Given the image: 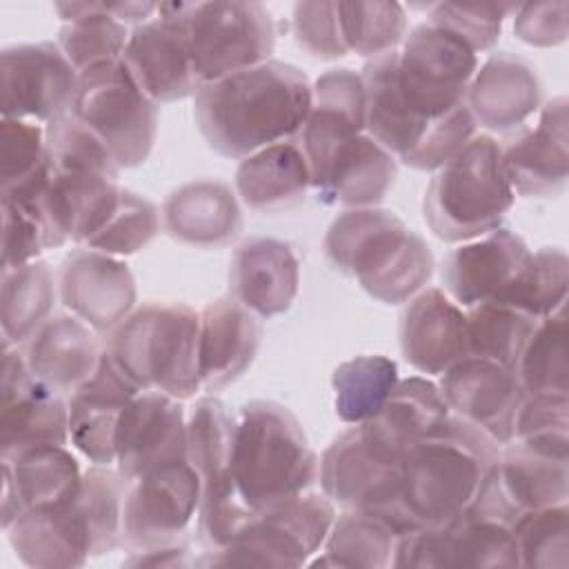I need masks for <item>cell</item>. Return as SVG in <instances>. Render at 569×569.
Here are the masks:
<instances>
[{
	"instance_id": "obj_12",
	"label": "cell",
	"mask_w": 569,
	"mask_h": 569,
	"mask_svg": "<svg viewBox=\"0 0 569 569\" xmlns=\"http://www.w3.org/2000/svg\"><path fill=\"white\" fill-rule=\"evenodd\" d=\"M476 71V51L431 20L413 27L396 51V89L422 120H438L465 104Z\"/></svg>"
},
{
	"instance_id": "obj_23",
	"label": "cell",
	"mask_w": 569,
	"mask_h": 569,
	"mask_svg": "<svg viewBox=\"0 0 569 569\" xmlns=\"http://www.w3.org/2000/svg\"><path fill=\"white\" fill-rule=\"evenodd\" d=\"M122 62L156 104L191 98L200 89L173 2H160L151 20L131 29Z\"/></svg>"
},
{
	"instance_id": "obj_7",
	"label": "cell",
	"mask_w": 569,
	"mask_h": 569,
	"mask_svg": "<svg viewBox=\"0 0 569 569\" xmlns=\"http://www.w3.org/2000/svg\"><path fill=\"white\" fill-rule=\"evenodd\" d=\"M198 336L200 311L184 302H149L111 331L104 349L138 389L189 400L202 389Z\"/></svg>"
},
{
	"instance_id": "obj_36",
	"label": "cell",
	"mask_w": 569,
	"mask_h": 569,
	"mask_svg": "<svg viewBox=\"0 0 569 569\" xmlns=\"http://www.w3.org/2000/svg\"><path fill=\"white\" fill-rule=\"evenodd\" d=\"M311 187L307 158L298 142L284 140L240 160L236 191L253 211H282L298 204Z\"/></svg>"
},
{
	"instance_id": "obj_24",
	"label": "cell",
	"mask_w": 569,
	"mask_h": 569,
	"mask_svg": "<svg viewBox=\"0 0 569 569\" xmlns=\"http://www.w3.org/2000/svg\"><path fill=\"white\" fill-rule=\"evenodd\" d=\"M311 109L298 133L311 173V189L331 160L365 133V84L360 73L340 67L325 71L311 84Z\"/></svg>"
},
{
	"instance_id": "obj_18",
	"label": "cell",
	"mask_w": 569,
	"mask_h": 569,
	"mask_svg": "<svg viewBox=\"0 0 569 569\" xmlns=\"http://www.w3.org/2000/svg\"><path fill=\"white\" fill-rule=\"evenodd\" d=\"M438 389L451 416L473 425L498 447L513 440L516 413L525 400L516 369L469 353L440 373Z\"/></svg>"
},
{
	"instance_id": "obj_47",
	"label": "cell",
	"mask_w": 569,
	"mask_h": 569,
	"mask_svg": "<svg viewBox=\"0 0 569 569\" xmlns=\"http://www.w3.org/2000/svg\"><path fill=\"white\" fill-rule=\"evenodd\" d=\"M160 231V213L147 198L122 189L109 220L82 244L116 258H127L144 249Z\"/></svg>"
},
{
	"instance_id": "obj_34",
	"label": "cell",
	"mask_w": 569,
	"mask_h": 569,
	"mask_svg": "<svg viewBox=\"0 0 569 569\" xmlns=\"http://www.w3.org/2000/svg\"><path fill=\"white\" fill-rule=\"evenodd\" d=\"M411 527L391 509H342L311 567L385 569L393 565L398 540Z\"/></svg>"
},
{
	"instance_id": "obj_35",
	"label": "cell",
	"mask_w": 569,
	"mask_h": 569,
	"mask_svg": "<svg viewBox=\"0 0 569 569\" xmlns=\"http://www.w3.org/2000/svg\"><path fill=\"white\" fill-rule=\"evenodd\" d=\"M396 178L398 160L365 131L342 147L313 189L327 207L367 209L385 200Z\"/></svg>"
},
{
	"instance_id": "obj_44",
	"label": "cell",
	"mask_w": 569,
	"mask_h": 569,
	"mask_svg": "<svg viewBox=\"0 0 569 569\" xmlns=\"http://www.w3.org/2000/svg\"><path fill=\"white\" fill-rule=\"evenodd\" d=\"M465 316L469 353L516 369L538 320L498 300L469 307Z\"/></svg>"
},
{
	"instance_id": "obj_32",
	"label": "cell",
	"mask_w": 569,
	"mask_h": 569,
	"mask_svg": "<svg viewBox=\"0 0 569 569\" xmlns=\"http://www.w3.org/2000/svg\"><path fill=\"white\" fill-rule=\"evenodd\" d=\"M260 345L256 313L236 298H220L200 311L198 373L200 387L218 391L238 380L253 362Z\"/></svg>"
},
{
	"instance_id": "obj_53",
	"label": "cell",
	"mask_w": 569,
	"mask_h": 569,
	"mask_svg": "<svg viewBox=\"0 0 569 569\" xmlns=\"http://www.w3.org/2000/svg\"><path fill=\"white\" fill-rule=\"evenodd\" d=\"M129 567H193L198 565V558L189 553L187 542H176V545H164V547H153L144 551H131V558L124 560Z\"/></svg>"
},
{
	"instance_id": "obj_38",
	"label": "cell",
	"mask_w": 569,
	"mask_h": 569,
	"mask_svg": "<svg viewBox=\"0 0 569 569\" xmlns=\"http://www.w3.org/2000/svg\"><path fill=\"white\" fill-rule=\"evenodd\" d=\"M53 9L64 22L56 44L78 76L122 58L131 31L107 11L104 2H58Z\"/></svg>"
},
{
	"instance_id": "obj_2",
	"label": "cell",
	"mask_w": 569,
	"mask_h": 569,
	"mask_svg": "<svg viewBox=\"0 0 569 569\" xmlns=\"http://www.w3.org/2000/svg\"><path fill=\"white\" fill-rule=\"evenodd\" d=\"M127 487L129 480L116 467L91 465L71 500L24 511L4 529L7 540L27 567H82L122 545Z\"/></svg>"
},
{
	"instance_id": "obj_27",
	"label": "cell",
	"mask_w": 569,
	"mask_h": 569,
	"mask_svg": "<svg viewBox=\"0 0 569 569\" xmlns=\"http://www.w3.org/2000/svg\"><path fill=\"white\" fill-rule=\"evenodd\" d=\"M529 253L525 240L507 227L460 242L442 262V291L465 309L493 300Z\"/></svg>"
},
{
	"instance_id": "obj_52",
	"label": "cell",
	"mask_w": 569,
	"mask_h": 569,
	"mask_svg": "<svg viewBox=\"0 0 569 569\" xmlns=\"http://www.w3.org/2000/svg\"><path fill=\"white\" fill-rule=\"evenodd\" d=\"M513 33L531 47L547 49L565 44L569 33V2L545 0L520 4L513 13Z\"/></svg>"
},
{
	"instance_id": "obj_5",
	"label": "cell",
	"mask_w": 569,
	"mask_h": 569,
	"mask_svg": "<svg viewBox=\"0 0 569 569\" xmlns=\"http://www.w3.org/2000/svg\"><path fill=\"white\" fill-rule=\"evenodd\" d=\"M331 267L385 305H405L433 276L429 244L396 213L378 207L347 209L327 229Z\"/></svg>"
},
{
	"instance_id": "obj_11",
	"label": "cell",
	"mask_w": 569,
	"mask_h": 569,
	"mask_svg": "<svg viewBox=\"0 0 569 569\" xmlns=\"http://www.w3.org/2000/svg\"><path fill=\"white\" fill-rule=\"evenodd\" d=\"M336 520L325 493H300L260 511L227 547L204 551V567H302L322 549Z\"/></svg>"
},
{
	"instance_id": "obj_26",
	"label": "cell",
	"mask_w": 569,
	"mask_h": 569,
	"mask_svg": "<svg viewBox=\"0 0 569 569\" xmlns=\"http://www.w3.org/2000/svg\"><path fill=\"white\" fill-rule=\"evenodd\" d=\"M2 458V529L31 509L71 500L80 489L78 458L67 445H38Z\"/></svg>"
},
{
	"instance_id": "obj_39",
	"label": "cell",
	"mask_w": 569,
	"mask_h": 569,
	"mask_svg": "<svg viewBox=\"0 0 569 569\" xmlns=\"http://www.w3.org/2000/svg\"><path fill=\"white\" fill-rule=\"evenodd\" d=\"M233 431L236 416L213 396L198 398L187 413V460L200 478L202 496L233 485L229 476Z\"/></svg>"
},
{
	"instance_id": "obj_28",
	"label": "cell",
	"mask_w": 569,
	"mask_h": 569,
	"mask_svg": "<svg viewBox=\"0 0 569 569\" xmlns=\"http://www.w3.org/2000/svg\"><path fill=\"white\" fill-rule=\"evenodd\" d=\"M400 349L420 373L440 376L469 356L467 316L438 287H425L400 316Z\"/></svg>"
},
{
	"instance_id": "obj_31",
	"label": "cell",
	"mask_w": 569,
	"mask_h": 569,
	"mask_svg": "<svg viewBox=\"0 0 569 569\" xmlns=\"http://www.w3.org/2000/svg\"><path fill=\"white\" fill-rule=\"evenodd\" d=\"M102 351L96 331L73 313H51L22 347L31 376L67 398L89 380Z\"/></svg>"
},
{
	"instance_id": "obj_19",
	"label": "cell",
	"mask_w": 569,
	"mask_h": 569,
	"mask_svg": "<svg viewBox=\"0 0 569 569\" xmlns=\"http://www.w3.org/2000/svg\"><path fill=\"white\" fill-rule=\"evenodd\" d=\"M0 398V456L38 445H69L67 400L31 376L20 347H4Z\"/></svg>"
},
{
	"instance_id": "obj_50",
	"label": "cell",
	"mask_w": 569,
	"mask_h": 569,
	"mask_svg": "<svg viewBox=\"0 0 569 569\" xmlns=\"http://www.w3.org/2000/svg\"><path fill=\"white\" fill-rule=\"evenodd\" d=\"M47 164L44 124L2 118L0 122V180L2 189L24 182Z\"/></svg>"
},
{
	"instance_id": "obj_3",
	"label": "cell",
	"mask_w": 569,
	"mask_h": 569,
	"mask_svg": "<svg viewBox=\"0 0 569 569\" xmlns=\"http://www.w3.org/2000/svg\"><path fill=\"white\" fill-rule=\"evenodd\" d=\"M498 453L489 436L449 413L405 451L391 509L411 529L451 522L469 509Z\"/></svg>"
},
{
	"instance_id": "obj_13",
	"label": "cell",
	"mask_w": 569,
	"mask_h": 569,
	"mask_svg": "<svg viewBox=\"0 0 569 569\" xmlns=\"http://www.w3.org/2000/svg\"><path fill=\"white\" fill-rule=\"evenodd\" d=\"M200 496V478L187 458L129 480L122 505V545L144 551L187 542Z\"/></svg>"
},
{
	"instance_id": "obj_1",
	"label": "cell",
	"mask_w": 569,
	"mask_h": 569,
	"mask_svg": "<svg viewBox=\"0 0 569 569\" xmlns=\"http://www.w3.org/2000/svg\"><path fill=\"white\" fill-rule=\"evenodd\" d=\"M311 82L305 71L267 60L220 80L200 84L193 116L207 144L233 160L300 133L311 109Z\"/></svg>"
},
{
	"instance_id": "obj_16",
	"label": "cell",
	"mask_w": 569,
	"mask_h": 569,
	"mask_svg": "<svg viewBox=\"0 0 569 569\" xmlns=\"http://www.w3.org/2000/svg\"><path fill=\"white\" fill-rule=\"evenodd\" d=\"M402 456L376 440L365 425L342 431L320 456L322 493L342 509H387L398 496Z\"/></svg>"
},
{
	"instance_id": "obj_15",
	"label": "cell",
	"mask_w": 569,
	"mask_h": 569,
	"mask_svg": "<svg viewBox=\"0 0 569 569\" xmlns=\"http://www.w3.org/2000/svg\"><path fill=\"white\" fill-rule=\"evenodd\" d=\"M391 567L496 569L520 565L511 527L465 511L440 527L407 531L398 540Z\"/></svg>"
},
{
	"instance_id": "obj_14",
	"label": "cell",
	"mask_w": 569,
	"mask_h": 569,
	"mask_svg": "<svg viewBox=\"0 0 569 569\" xmlns=\"http://www.w3.org/2000/svg\"><path fill=\"white\" fill-rule=\"evenodd\" d=\"M567 498L569 458L511 440L500 447L496 465L467 511L513 527L522 513L567 505Z\"/></svg>"
},
{
	"instance_id": "obj_17",
	"label": "cell",
	"mask_w": 569,
	"mask_h": 569,
	"mask_svg": "<svg viewBox=\"0 0 569 569\" xmlns=\"http://www.w3.org/2000/svg\"><path fill=\"white\" fill-rule=\"evenodd\" d=\"M2 118L47 124L71 109L78 71L53 42L13 44L0 56Z\"/></svg>"
},
{
	"instance_id": "obj_6",
	"label": "cell",
	"mask_w": 569,
	"mask_h": 569,
	"mask_svg": "<svg viewBox=\"0 0 569 569\" xmlns=\"http://www.w3.org/2000/svg\"><path fill=\"white\" fill-rule=\"evenodd\" d=\"M318 465L302 425L287 407L249 400L238 409L229 476L256 513L309 491Z\"/></svg>"
},
{
	"instance_id": "obj_8",
	"label": "cell",
	"mask_w": 569,
	"mask_h": 569,
	"mask_svg": "<svg viewBox=\"0 0 569 569\" xmlns=\"http://www.w3.org/2000/svg\"><path fill=\"white\" fill-rule=\"evenodd\" d=\"M513 200L502 147L496 138L480 133L436 171L425 193L422 216L436 238L456 244L498 229Z\"/></svg>"
},
{
	"instance_id": "obj_33",
	"label": "cell",
	"mask_w": 569,
	"mask_h": 569,
	"mask_svg": "<svg viewBox=\"0 0 569 569\" xmlns=\"http://www.w3.org/2000/svg\"><path fill=\"white\" fill-rule=\"evenodd\" d=\"M162 227L180 244L216 249L240 236L242 211L227 182L193 180L164 200Z\"/></svg>"
},
{
	"instance_id": "obj_30",
	"label": "cell",
	"mask_w": 569,
	"mask_h": 569,
	"mask_svg": "<svg viewBox=\"0 0 569 569\" xmlns=\"http://www.w3.org/2000/svg\"><path fill=\"white\" fill-rule=\"evenodd\" d=\"M233 298L260 318L291 309L300 287V262L284 240L253 236L240 242L229 260Z\"/></svg>"
},
{
	"instance_id": "obj_42",
	"label": "cell",
	"mask_w": 569,
	"mask_h": 569,
	"mask_svg": "<svg viewBox=\"0 0 569 569\" xmlns=\"http://www.w3.org/2000/svg\"><path fill=\"white\" fill-rule=\"evenodd\" d=\"M398 365L387 356H356L331 373L333 409L347 425L373 418L398 382Z\"/></svg>"
},
{
	"instance_id": "obj_21",
	"label": "cell",
	"mask_w": 569,
	"mask_h": 569,
	"mask_svg": "<svg viewBox=\"0 0 569 569\" xmlns=\"http://www.w3.org/2000/svg\"><path fill=\"white\" fill-rule=\"evenodd\" d=\"M187 458V413L180 400L162 391L136 393L116 429V469L133 480Z\"/></svg>"
},
{
	"instance_id": "obj_40",
	"label": "cell",
	"mask_w": 569,
	"mask_h": 569,
	"mask_svg": "<svg viewBox=\"0 0 569 569\" xmlns=\"http://www.w3.org/2000/svg\"><path fill=\"white\" fill-rule=\"evenodd\" d=\"M56 278L44 260L2 269V345L20 347L53 313Z\"/></svg>"
},
{
	"instance_id": "obj_25",
	"label": "cell",
	"mask_w": 569,
	"mask_h": 569,
	"mask_svg": "<svg viewBox=\"0 0 569 569\" xmlns=\"http://www.w3.org/2000/svg\"><path fill=\"white\" fill-rule=\"evenodd\" d=\"M140 391L104 349L96 371L67 400L69 442L73 449L91 465L113 467L120 413Z\"/></svg>"
},
{
	"instance_id": "obj_48",
	"label": "cell",
	"mask_w": 569,
	"mask_h": 569,
	"mask_svg": "<svg viewBox=\"0 0 569 569\" xmlns=\"http://www.w3.org/2000/svg\"><path fill=\"white\" fill-rule=\"evenodd\" d=\"M513 440L569 458V396H525L516 413Z\"/></svg>"
},
{
	"instance_id": "obj_4",
	"label": "cell",
	"mask_w": 569,
	"mask_h": 569,
	"mask_svg": "<svg viewBox=\"0 0 569 569\" xmlns=\"http://www.w3.org/2000/svg\"><path fill=\"white\" fill-rule=\"evenodd\" d=\"M47 184L42 209L56 247L84 244L120 200L118 164L71 111L44 124Z\"/></svg>"
},
{
	"instance_id": "obj_22",
	"label": "cell",
	"mask_w": 569,
	"mask_h": 569,
	"mask_svg": "<svg viewBox=\"0 0 569 569\" xmlns=\"http://www.w3.org/2000/svg\"><path fill=\"white\" fill-rule=\"evenodd\" d=\"M567 98H551L538 122L516 129L502 147V162L513 193L522 198L560 196L569 178Z\"/></svg>"
},
{
	"instance_id": "obj_10",
	"label": "cell",
	"mask_w": 569,
	"mask_h": 569,
	"mask_svg": "<svg viewBox=\"0 0 569 569\" xmlns=\"http://www.w3.org/2000/svg\"><path fill=\"white\" fill-rule=\"evenodd\" d=\"M71 116L111 153L118 169L142 164L158 136V104L120 60L78 76Z\"/></svg>"
},
{
	"instance_id": "obj_29",
	"label": "cell",
	"mask_w": 569,
	"mask_h": 569,
	"mask_svg": "<svg viewBox=\"0 0 569 569\" xmlns=\"http://www.w3.org/2000/svg\"><path fill=\"white\" fill-rule=\"evenodd\" d=\"M542 102V84L533 64L516 53L498 51L473 73L465 104L476 124L507 133L520 129Z\"/></svg>"
},
{
	"instance_id": "obj_49",
	"label": "cell",
	"mask_w": 569,
	"mask_h": 569,
	"mask_svg": "<svg viewBox=\"0 0 569 569\" xmlns=\"http://www.w3.org/2000/svg\"><path fill=\"white\" fill-rule=\"evenodd\" d=\"M518 7V2H436L429 4L427 20L453 31L478 53L491 49L498 42L505 18L516 13Z\"/></svg>"
},
{
	"instance_id": "obj_41",
	"label": "cell",
	"mask_w": 569,
	"mask_h": 569,
	"mask_svg": "<svg viewBox=\"0 0 569 569\" xmlns=\"http://www.w3.org/2000/svg\"><path fill=\"white\" fill-rule=\"evenodd\" d=\"M569 260L560 247H542L529 253L513 280L493 298L536 320H542L567 305Z\"/></svg>"
},
{
	"instance_id": "obj_46",
	"label": "cell",
	"mask_w": 569,
	"mask_h": 569,
	"mask_svg": "<svg viewBox=\"0 0 569 569\" xmlns=\"http://www.w3.org/2000/svg\"><path fill=\"white\" fill-rule=\"evenodd\" d=\"M569 509L567 505L522 513L511 531L518 549V565L531 569L569 567Z\"/></svg>"
},
{
	"instance_id": "obj_43",
	"label": "cell",
	"mask_w": 569,
	"mask_h": 569,
	"mask_svg": "<svg viewBox=\"0 0 569 569\" xmlns=\"http://www.w3.org/2000/svg\"><path fill=\"white\" fill-rule=\"evenodd\" d=\"M516 376L525 396H569L565 309L538 320L520 353Z\"/></svg>"
},
{
	"instance_id": "obj_37",
	"label": "cell",
	"mask_w": 569,
	"mask_h": 569,
	"mask_svg": "<svg viewBox=\"0 0 569 569\" xmlns=\"http://www.w3.org/2000/svg\"><path fill=\"white\" fill-rule=\"evenodd\" d=\"M449 416V407L436 382L422 376H409L396 382L382 409L360 422L365 429L391 451H405L433 431Z\"/></svg>"
},
{
	"instance_id": "obj_45",
	"label": "cell",
	"mask_w": 569,
	"mask_h": 569,
	"mask_svg": "<svg viewBox=\"0 0 569 569\" xmlns=\"http://www.w3.org/2000/svg\"><path fill=\"white\" fill-rule=\"evenodd\" d=\"M338 20L347 53L369 60L396 51L407 36V11L400 2H338Z\"/></svg>"
},
{
	"instance_id": "obj_51",
	"label": "cell",
	"mask_w": 569,
	"mask_h": 569,
	"mask_svg": "<svg viewBox=\"0 0 569 569\" xmlns=\"http://www.w3.org/2000/svg\"><path fill=\"white\" fill-rule=\"evenodd\" d=\"M291 31L302 51L320 60L347 56L340 33L338 2H298L293 7Z\"/></svg>"
},
{
	"instance_id": "obj_20",
	"label": "cell",
	"mask_w": 569,
	"mask_h": 569,
	"mask_svg": "<svg viewBox=\"0 0 569 569\" xmlns=\"http://www.w3.org/2000/svg\"><path fill=\"white\" fill-rule=\"evenodd\" d=\"M62 307L96 333H111L136 307V280L122 258L80 247L58 271Z\"/></svg>"
},
{
	"instance_id": "obj_9",
	"label": "cell",
	"mask_w": 569,
	"mask_h": 569,
	"mask_svg": "<svg viewBox=\"0 0 569 569\" xmlns=\"http://www.w3.org/2000/svg\"><path fill=\"white\" fill-rule=\"evenodd\" d=\"M200 84L271 60L276 27L258 2H173Z\"/></svg>"
}]
</instances>
